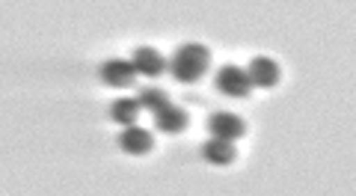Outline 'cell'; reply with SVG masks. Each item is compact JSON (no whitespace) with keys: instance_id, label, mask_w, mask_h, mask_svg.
Returning <instances> with one entry per match:
<instances>
[{"instance_id":"7a4b0ae2","label":"cell","mask_w":356,"mask_h":196,"mask_svg":"<svg viewBox=\"0 0 356 196\" xmlns=\"http://www.w3.org/2000/svg\"><path fill=\"white\" fill-rule=\"evenodd\" d=\"M214 86L229 98H247L252 90V81H250L247 72L238 69V65H222L214 78Z\"/></svg>"},{"instance_id":"52a82bcc","label":"cell","mask_w":356,"mask_h":196,"mask_svg":"<svg viewBox=\"0 0 356 196\" xmlns=\"http://www.w3.org/2000/svg\"><path fill=\"white\" fill-rule=\"evenodd\" d=\"M131 63H134V69H137V74H146V78H158L166 65L163 57L154 48H137Z\"/></svg>"},{"instance_id":"5b68a950","label":"cell","mask_w":356,"mask_h":196,"mask_svg":"<svg viewBox=\"0 0 356 196\" xmlns=\"http://www.w3.org/2000/svg\"><path fill=\"white\" fill-rule=\"evenodd\" d=\"M119 146H122V152H128V155H146V152H152L154 140H152V134H149L146 128L128 125L119 134Z\"/></svg>"},{"instance_id":"277c9868","label":"cell","mask_w":356,"mask_h":196,"mask_svg":"<svg viewBox=\"0 0 356 196\" xmlns=\"http://www.w3.org/2000/svg\"><path fill=\"white\" fill-rule=\"evenodd\" d=\"M247 74H250L252 86H261V90H270V86L280 83V65H276L270 57H255L250 63Z\"/></svg>"},{"instance_id":"8fae6325","label":"cell","mask_w":356,"mask_h":196,"mask_svg":"<svg viewBox=\"0 0 356 196\" xmlns=\"http://www.w3.org/2000/svg\"><path fill=\"white\" fill-rule=\"evenodd\" d=\"M137 101H140V107H146V111L158 113V111H163V107H170V92L161 90V86H143Z\"/></svg>"},{"instance_id":"30bf717a","label":"cell","mask_w":356,"mask_h":196,"mask_svg":"<svg viewBox=\"0 0 356 196\" xmlns=\"http://www.w3.org/2000/svg\"><path fill=\"white\" fill-rule=\"evenodd\" d=\"M137 113H140V101L137 98H116L113 104H110V119L119 125H134L137 122Z\"/></svg>"},{"instance_id":"3957f363","label":"cell","mask_w":356,"mask_h":196,"mask_svg":"<svg viewBox=\"0 0 356 196\" xmlns=\"http://www.w3.org/2000/svg\"><path fill=\"white\" fill-rule=\"evenodd\" d=\"M208 131L214 134L217 140H229V143H235V140H241L243 134H247V122L238 116V113H211L208 116Z\"/></svg>"},{"instance_id":"ba28073f","label":"cell","mask_w":356,"mask_h":196,"mask_svg":"<svg viewBox=\"0 0 356 196\" xmlns=\"http://www.w3.org/2000/svg\"><path fill=\"white\" fill-rule=\"evenodd\" d=\"M154 125H158V131H163V134H178V131L187 128V113L181 111V107H163V111L154 113Z\"/></svg>"},{"instance_id":"6da1fadb","label":"cell","mask_w":356,"mask_h":196,"mask_svg":"<svg viewBox=\"0 0 356 196\" xmlns=\"http://www.w3.org/2000/svg\"><path fill=\"white\" fill-rule=\"evenodd\" d=\"M208 63H211V51L205 45H199V42H187V45L175 48L172 78L178 83H193L208 72Z\"/></svg>"},{"instance_id":"8992f818","label":"cell","mask_w":356,"mask_h":196,"mask_svg":"<svg viewBox=\"0 0 356 196\" xmlns=\"http://www.w3.org/2000/svg\"><path fill=\"white\" fill-rule=\"evenodd\" d=\"M98 72H102V81L107 86H131V81L137 78V69L128 60H110Z\"/></svg>"},{"instance_id":"9c48e42d","label":"cell","mask_w":356,"mask_h":196,"mask_svg":"<svg viewBox=\"0 0 356 196\" xmlns=\"http://www.w3.org/2000/svg\"><path fill=\"white\" fill-rule=\"evenodd\" d=\"M202 158L208 163H220V167H226V163L235 161V146L229 143V140H208V143L202 146Z\"/></svg>"}]
</instances>
